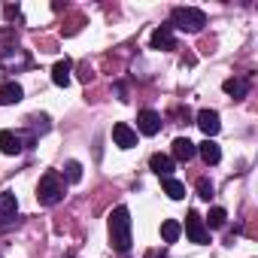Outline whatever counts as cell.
<instances>
[{"instance_id": "7a4b0ae2", "label": "cell", "mask_w": 258, "mask_h": 258, "mask_svg": "<svg viewBox=\"0 0 258 258\" xmlns=\"http://www.w3.org/2000/svg\"><path fill=\"white\" fill-rule=\"evenodd\" d=\"M61 198H64V179H61L55 170L43 173V179H40V185H37V201H40L43 207H55Z\"/></svg>"}, {"instance_id": "30bf717a", "label": "cell", "mask_w": 258, "mask_h": 258, "mask_svg": "<svg viewBox=\"0 0 258 258\" xmlns=\"http://www.w3.org/2000/svg\"><path fill=\"white\" fill-rule=\"evenodd\" d=\"M22 149H25V143H22V137L16 131H4V134H0V152H4V155H19Z\"/></svg>"}, {"instance_id": "d6986e66", "label": "cell", "mask_w": 258, "mask_h": 258, "mask_svg": "<svg viewBox=\"0 0 258 258\" xmlns=\"http://www.w3.org/2000/svg\"><path fill=\"white\" fill-rule=\"evenodd\" d=\"M64 176H67V182H79L82 179V164L79 161H67L64 164Z\"/></svg>"}, {"instance_id": "ac0fdd59", "label": "cell", "mask_w": 258, "mask_h": 258, "mask_svg": "<svg viewBox=\"0 0 258 258\" xmlns=\"http://www.w3.org/2000/svg\"><path fill=\"white\" fill-rule=\"evenodd\" d=\"M16 210H19L16 195L13 191H0V213H4V216H16Z\"/></svg>"}, {"instance_id": "2e32d148", "label": "cell", "mask_w": 258, "mask_h": 258, "mask_svg": "<svg viewBox=\"0 0 258 258\" xmlns=\"http://www.w3.org/2000/svg\"><path fill=\"white\" fill-rule=\"evenodd\" d=\"M222 88H225V94L246 97V94H249V79H240V76H237V79H225V85H222Z\"/></svg>"}, {"instance_id": "3957f363", "label": "cell", "mask_w": 258, "mask_h": 258, "mask_svg": "<svg viewBox=\"0 0 258 258\" xmlns=\"http://www.w3.org/2000/svg\"><path fill=\"white\" fill-rule=\"evenodd\" d=\"M170 19H173V25H170V28L188 31V34H195V31H201V28L207 25V16H204L201 10H195V7H176Z\"/></svg>"}, {"instance_id": "8992f818", "label": "cell", "mask_w": 258, "mask_h": 258, "mask_svg": "<svg viewBox=\"0 0 258 258\" xmlns=\"http://www.w3.org/2000/svg\"><path fill=\"white\" fill-rule=\"evenodd\" d=\"M137 131L146 134V137H155V134L161 131V115H158L155 109H143V112L137 115Z\"/></svg>"}, {"instance_id": "ffe728a7", "label": "cell", "mask_w": 258, "mask_h": 258, "mask_svg": "<svg viewBox=\"0 0 258 258\" xmlns=\"http://www.w3.org/2000/svg\"><path fill=\"white\" fill-rule=\"evenodd\" d=\"M207 219H210V228H225V219H228V213H225L222 207H213Z\"/></svg>"}, {"instance_id": "8fae6325", "label": "cell", "mask_w": 258, "mask_h": 258, "mask_svg": "<svg viewBox=\"0 0 258 258\" xmlns=\"http://www.w3.org/2000/svg\"><path fill=\"white\" fill-rule=\"evenodd\" d=\"M22 85L19 82H4L0 85V106H10V103H19L22 100Z\"/></svg>"}, {"instance_id": "5b68a950", "label": "cell", "mask_w": 258, "mask_h": 258, "mask_svg": "<svg viewBox=\"0 0 258 258\" xmlns=\"http://www.w3.org/2000/svg\"><path fill=\"white\" fill-rule=\"evenodd\" d=\"M112 140H115L118 149H134L137 146V131H134L131 124L118 121V124H112Z\"/></svg>"}, {"instance_id": "4fadbf2b", "label": "cell", "mask_w": 258, "mask_h": 258, "mask_svg": "<svg viewBox=\"0 0 258 258\" xmlns=\"http://www.w3.org/2000/svg\"><path fill=\"white\" fill-rule=\"evenodd\" d=\"M149 167H152V170H155V173L164 179V176H170V173H173V158H170V155H161V152H155V155L149 158Z\"/></svg>"}, {"instance_id": "44dd1931", "label": "cell", "mask_w": 258, "mask_h": 258, "mask_svg": "<svg viewBox=\"0 0 258 258\" xmlns=\"http://www.w3.org/2000/svg\"><path fill=\"white\" fill-rule=\"evenodd\" d=\"M198 195H201L204 201H210V198H213V182H210V179H198Z\"/></svg>"}, {"instance_id": "ba28073f", "label": "cell", "mask_w": 258, "mask_h": 258, "mask_svg": "<svg viewBox=\"0 0 258 258\" xmlns=\"http://www.w3.org/2000/svg\"><path fill=\"white\" fill-rule=\"evenodd\" d=\"M149 46H152V49H158V52H170V49H176L173 28H170V25H161V28H155V31H152V40H149Z\"/></svg>"}, {"instance_id": "e0dca14e", "label": "cell", "mask_w": 258, "mask_h": 258, "mask_svg": "<svg viewBox=\"0 0 258 258\" xmlns=\"http://www.w3.org/2000/svg\"><path fill=\"white\" fill-rule=\"evenodd\" d=\"M179 234H182V225H179L176 219H167V222L161 225V240H164V243H176Z\"/></svg>"}, {"instance_id": "9a60e30c", "label": "cell", "mask_w": 258, "mask_h": 258, "mask_svg": "<svg viewBox=\"0 0 258 258\" xmlns=\"http://www.w3.org/2000/svg\"><path fill=\"white\" fill-rule=\"evenodd\" d=\"M161 185H164V195H167L170 201H182V198H185V185H182L179 179L164 176V179H161Z\"/></svg>"}, {"instance_id": "9c48e42d", "label": "cell", "mask_w": 258, "mask_h": 258, "mask_svg": "<svg viewBox=\"0 0 258 258\" xmlns=\"http://www.w3.org/2000/svg\"><path fill=\"white\" fill-rule=\"evenodd\" d=\"M198 155V146L188 137H176L173 140V161H191Z\"/></svg>"}, {"instance_id": "52a82bcc", "label": "cell", "mask_w": 258, "mask_h": 258, "mask_svg": "<svg viewBox=\"0 0 258 258\" xmlns=\"http://www.w3.org/2000/svg\"><path fill=\"white\" fill-rule=\"evenodd\" d=\"M198 127L207 134V140H213L219 131H222V121H219V112L216 109H201L198 112Z\"/></svg>"}, {"instance_id": "7c38bea8", "label": "cell", "mask_w": 258, "mask_h": 258, "mask_svg": "<svg viewBox=\"0 0 258 258\" xmlns=\"http://www.w3.org/2000/svg\"><path fill=\"white\" fill-rule=\"evenodd\" d=\"M70 67H73V64H70L67 58H61V61L52 67V82H55L58 88H67V85H70Z\"/></svg>"}, {"instance_id": "277c9868", "label": "cell", "mask_w": 258, "mask_h": 258, "mask_svg": "<svg viewBox=\"0 0 258 258\" xmlns=\"http://www.w3.org/2000/svg\"><path fill=\"white\" fill-rule=\"evenodd\" d=\"M185 234H188V240H191V243H198V246H204V243L210 240V234H207V225H204V219H201L195 210L185 216Z\"/></svg>"}, {"instance_id": "6da1fadb", "label": "cell", "mask_w": 258, "mask_h": 258, "mask_svg": "<svg viewBox=\"0 0 258 258\" xmlns=\"http://www.w3.org/2000/svg\"><path fill=\"white\" fill-rule=\"evenodd\" d=\"M109 243L115 252L131 249V213H127V207H115L109 213Z\"/></svg>"}, {"instance_id": "5bb4252c", "label": "cell", "mask_w": 258, "mask_h": 258, "mask_svg": "<svg viewBox=\"0 0 258 258\" xmlns=\"http://www.w3.org/2000/svg\"><path fill=\"white\" fill-rule=\"evenodd\" d=\"M198 152H201V158H204L207 164H219V161H222V149H219L216 140H204V143L198 146Z\"/></svg>"}]
</instances>
